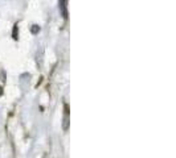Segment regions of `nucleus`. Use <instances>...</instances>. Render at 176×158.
Here are the masks:
<instances>
[{
  "label": "nucleus",
  "mask_w": 176,
  "mask_h": 158,
  "mask_svg": "<svg viewBox=\"0 0 176 158\" xmlns=\"http://www.w3.org/2000/svg\"><path fill=\"white\" fill-rule=\"evenodd\" d=\"M60 7H61V9H62V15H64V17H68V16H66V7H65V1L60 3Z\"/></svg>",
  "instance_id": "obj_1"
},
{
  "label": "nucleus",
  "mask_w": 176,
  "mask_h": 158,
  "mask_svg": "<svg viewBox=\"0 0 176 158\" xmlns=\"http://www.w3.org/2000/svg\"><path fill=\"white\" fill-rule=\"evenodd\" d=\"M13 38L17 40V25H15V28H13Z\"/></svg>",
  "instance_id": "obj_2"
},
{
  "label": "nucleus",
  "mask_w": 176,
  "mask_h": 158,
  "mask_svg": "<svg viewBox=\"0 0 176 158\" xmlns=\"http://www.w3.org/2000/svg\"><path fill=\"white\" fill-rule=\"evenodd\" d=\"M37 30H40V28L37 27V25H33V28H32V32H33V33H37Z\"/></svg>",
  "instance_id": "obj_3"
}]
</instances>
